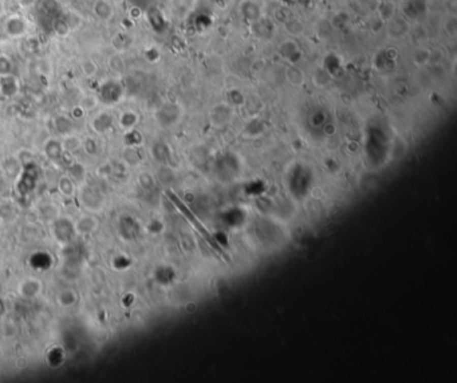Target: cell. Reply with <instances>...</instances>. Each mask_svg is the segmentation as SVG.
Here are the masks:
<instances>
[{
  "mask_svg": "<svg viewBox=\"0 0 457 383\" xmlns=\"http://www.w3.org/2000/svg\"><path fill=\"white\" fill-rule=\"evenodd\" d=\"M168 195H169V197H170V199H172V201H173V203L176 204L177 208H178V209L181 210V213L184 214L185 218H187V220H188V221H191V224L193 225V227H195L196 231H197V232H199L200 235L203 236V239L205 240L206 244H208V245H209V247L212 248V249H214L215 252H216V253H218L219 256H220V258L223 259V260H224V262H229L228 254L225 253V250L223 249V247H220V244H219L218 241H216V240L214 239V236H212L209 232H208V229H206L205 227H204V225L201 224V222H200V221L197 220V218H196V216L193 213H192L191 209H189L188 206L185 205V204H182V201L177 199V197L173 195V193H170V192H168Z\"/></svg>",
  "mask_w": 457,
  "mask_h": 383,
  "instance_id": "cell-1",
  "label": "cell"
},
{
  "mask_svg": "<svg viewBox=\"0 0 457 383\" xmlns=\"http://www.w3.org/2000/svg\"><path fill=\"white\" fill-rule=\"evenodd\" d=\"M26 29L27 24L22 16L14 15L11 18H8L7 22H6V33L12 38L22 37L26 34Z\"/></svg>",
  "mask_w": 457,
  "mask_h": 383,
  "instance_id": "cell-2",
  "label": "cell"
},
{
  "mask_svg": "<svg viewBox=\"0 0 457 383\" xmlns=\"http://www.w3.org/2000/svg\"><path fill=\"white\" fill-rule=\"evenodd\" d=\"M93 11L100 20H110L114 14V8L107 0H97L93 7Z\"/></svg>",
  "mask_w": 457,
  "mask_h": 383,
  "instance_id": "cell-3",
  "label": "cell"
},
{
  "mask_svg": "<svg viewBox=\"0 0 457 383\" xmlns=\"http://www.w3.org/2000/svg\"><path fill=\"white\" fill-rule=\"evenodd\" d=\"M12 71V62L7 55H0V74L10 75Z\"/></svg>",
  "mask_w": 457,
  "mask_h": 383,
  "instance_id": "cell-4",
  "label": "cell"
},
{
  "mask_svg": "<svg viewBox=\"0 0 457 383\" xmlns=\"http://www.w3.org/2000/svg\"><path fill=\"white\" fill-rule=\"evenodd\" d=\"M82 69H83L86 75H92V74H94V71L97 70V66L93 60H86V62H83V65H82Z\"/></svg>",
  "mask_w": 457,
  "mask_h": 383,
  "instance_id": "cell-5",
  "label": "cell"
}]
</instances>
